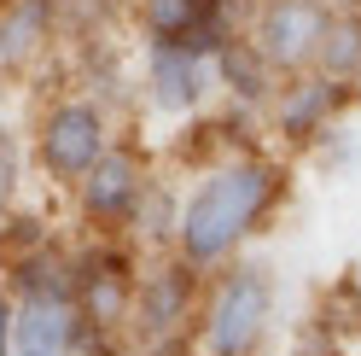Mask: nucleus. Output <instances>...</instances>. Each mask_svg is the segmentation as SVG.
I'll return each instance as SVG.
<instances>
[{"instance_id":"obj_1","label":"nucleus","mask_w":361,"mask_h":356,"mask_svg":"<svg viewBox=\"0 0 361 356\" xmlns=\"http://www.w3.org/2000/svg\"><path fill=\"white\" fill-rule=\"evenodd\" d=\"M280 193H286V170L274 158H257V152L204 170L198 187L180 198V216L169 228L175 263H187L192 275L228 269L245 251V239L268 222V210L280 205Z\"/></svg>"},{"instance_id":"obj_9","label":"nucleus","mask_w":361,"mask_h":356,"mask_svg":"<svg viewBox=\"0 0 361 356\" xmlns=\"http://www.w3.org/2000/svg\"><path fill=\"white\" fill-rule=\"evenodd\" d=\"M140 24H146L152 41L187 47L198 59H210V47L228 35L216 24V0H140Z\"/></svg>"},{"instance_id":"obj_5","label":"nucleus","mask_w":361,"mask_h":356,"mask_svg":"<svg viewBox=\"0 0 361 356\" xmlns=\"http://www.w3.org/2000/svg\"><path fill=\"white\" fill-rule=\"evenodd\" d=\"M146 187H152V175H146L140 152L134 146H105V158L76 182V210H82V222H94L105 234L128 228L140 216V205H146Z\"/></svg>"},{"instance_id":"obj_11","label":"nucleus","mask_w":361,"mask_h":356,"mask_svg":"<svg viewBox=\"0 0 361 356\" xmlns=\"http://www.w3.org/2000/svg\"><path fill=\"white\" fill-rule=\"evenodd\" d=\"M53 41V0H6L0 6V71H30Z\"/></svg>"},{"instance_id":"obj_6","label":"nucleus","mask_w":361,"mask_h":356,"mask_svg":"<svg viewBox=\"0 0 361 356\" xmlns=\"http://www.w3.org/2000/svg\"><path fill=\"white\" fill-rule=\"evenodd\" d=\"M82 316L71 304V286H30L12 298V339L6 356H76Z\"/></svg>"},{"instance_id":"obj_7","label":"nucleus","mask_w":361,"mask_h":356,"mask_svg":"<svg viewBox=\"0 0 361 356\" xmlns=\"http://www.w3.org/2000/svg\"><path fill=\"white\" fill-rule=\"evenodd\" d=\"M146 100L164 117L198 111V100H204V59L187 47H169V41H152L146 47Z\"/></svg>"},{"instance_id":"obj_12","label":"nucleus","mask_w":361,"mask_h":356,"mask_svg":"<svg viewBox=\"0 0 361 356\" xmlns=\"http://www.w3.org/2000/svg\"><path fill=\"white\" fill-rule=\"evenodd\" d=\"M210 71H216V82L228 88L233 100H245V105H268V100H274V82H280L245 35H221V41H216V47H210Z\"/></svg>"},{"instance_id":"obj_2","label":"nucleus","mask_w":361,"mask_h":356,"mask_svg":"<svg viewBox=\"0 0 361 356\" xmlns=\"http://www.w3.org/2000/svg\"><path fill=\"white\" fill-rule=\"evenodd\" d=\"M274 275L262 263H228L216 269V286L192 309V339L204 356H257L268 345V327H274Z\"/></svg>"},{"instance_id":"obj_13","label":"nucleus","mask_w":361,"mask_h":356,"mask_svg":"<svg viewBox=\"0 0 361 356\" xmlns=\"http://www.w3.org/2000/svg\"><path fill=\"white\" fill-rule=\"evenodd\" d=\"M314 76H326L338 88L361 82V12H332V24L321 35V53H314Z\"/></svg>"},{"instance_id":"obj_4","label":"nucleus","mask_w":361,"mask_h":356,"mask_svg":"<svg viewBox=\"0 0 361 356\" xmlns=\"http://www.w3.org/2000/svg\"><path fill=\"white\" fill-rule=\"evenodd\" d=\"M326 24H332L326 0H262L245 41L262 53V64L274 76H303V71H314Z\"/></svg>"},{"instance_id":"obj_14","label":"nucleus","mask_w":361,"mask_h":356,"mask_svg":"<svg viewBox=\"0 0 361 356\" xmlns=\"http://www.w3.org/2000/svg\"><path fill=\"white\" fill-rule=\"evenodd\" d=\"M6 339H12V292H0V356H6Z\"/></svg>"},{"instance_id":"obj_8","label":"nucleus","mask_w":361,"mask_h":356,"mask_svg":"<svg viewBox=\"0 0 361 356\" xmlns=\"http://www.w3.org/2000/svg\"><path fill=\"white\" fill-rule=\"evenodd\" d=\"M344 94H350V88H338L326 76L303 71V76H291V88H274V100H268V105H274V123H280L286 141H314L338 117Z\"/></svg>"},{"instance_id":"obj_3","label":"nucleus","mask_w":361,"mask_h":356,"mask_svg":"<svg viewBox=\"0 0 361 356\" xmlns=\"http://www.w3.org/2000/svg\"><path fill=\"white\" fill-rule=\"evenodd\" d=\"M105 146H111V123H105V111L94 100H82V94L53 100L41 111V123H35V164H41V175H47L53 187H76L82 175L105 158Z\"/></svg>"},{"instance_id":"obj_10","label":"nucleus","mask_w":361,"mask_h":356,"mask_svg":"<svg viewBox=\"0 0 361 356\" xmlns=\"http://www.w3.org/2000/svg\"><path fill=\"white\" fill-rule=\"evenodd\" d=\"M71 304H76V316L87 321V327H123L128 321V304H134V292H128V280H123V263L117 257H94L82 275H71Z\"/></svg>"}]
</instances>
